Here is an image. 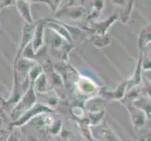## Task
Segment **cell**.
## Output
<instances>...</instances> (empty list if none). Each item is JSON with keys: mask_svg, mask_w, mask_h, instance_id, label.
I'll return each mask as SVG.
<instances>
[{"mask_svg": "<svg viewBox=\"0 0 151 141\" xmlns=\"http://www.w3.org/2000/svg\"><path fill=\"white\" fill-rule=\"evenodd\" d=\"M37 103V92L34 88V84H30L27 91L23 94L18 103L10 111V117L13 119V121H16L24 112L31 109Z\"/></svg>", "mask_w": 151, "mask_h": 141, "instance_id": "obj_1", "label": "cell"}, {"mask_svg": "<svg viewBox=\"0 0 151 141\" xmlns=\"http://www.w3.org/2000/svg\"><path fill=\"white\" fill-rule=\"evenodd\" d=\"M53 111H54L53 109L50 106H48L47 104L42 103H38L31 109H29L27 112H24L19 119H16V121H14L12 123V125H10V127L12 128L23 127L25 124H27L31 119H33L35 117L40 116V115L46 114V113H51Z\"/></svg>", "mask_w": 151, "mask_h": 141, "instance_id": "obj_2", "label": "cell"}, {"mask_svg": "<svg viewBox=\"0 0 151 141\" xmlns=\"http://www.w3.org/2000/svg\"><path fill=\"white\" fill-rule=\"evenodd\" d=\"M36 25L32 24H25L24 23V27L22 29V35H21V39H20V43L18 44V48L16 51V54H15L14 57V61H13V67L17 65L19 59L22 57V55L24 53V49L32 43L33 40V36H34V31H35Z\"/></svg>", "mask_w": 151, "mask_h": 141, "instance_id": "obj_3", "label": "cell"}, {"mask_svg": "<svg viewBox=\"0 0 151 141\" xmlns=\"http://www.w3.org/2000/svg\"><path fill=\"white\" fill-rule=\"evenodd\" d=\"M86 10L82 5H67L61 8L55 15L57 20L77 21L82 20L86 16Z\"/></svg>", "mask_w": 151, "mask_h": 141, "instance_id": "obj_4", "label": "cell"}, {"mask_svg": "<svg viewBox=\"0 0 151 141\" xmlns=\"http://www.w3.org/2000/svg\"><path fill=\"white\" fill-rule=\"evenodd\" d=\"M46 28V22L45 20H41L36 25L35 31H34V36L31 45L33 47V50L35 52V54L37 55L40 49L42 48L45 44L44 41V32Z\"/></svg>", "mask_w": 151, "mask_h": 141, "instance_id": "obj_5", "label": "cell"}, {"mask_svg": "<svg viewBox=\"0 0 151 141\" xmlns=\"http://www.w3.org/2000/svg\"><path fill=\"white\" fill-rule=\"evenodd\" d=\"M75 85L78 88V90L82 94H85V95L92 96L94 94H97L99 90H100V88H99L96 83L86 76H80L76 81Z\"/></svg>", "mask_w": 151, "mask_h": 141, "instance_id": "obj_6", "label": "cell"}, {"mask_svg": "<svg viewBox=\"0 0 151 141\" xmlns=\"http://www.w3.org/2000/svg\"><path fill=\"white\" fill-rule=\"evenodd\" d=\"M46 22V28L51 29L53 32H55L57 36L63 39L67 43H71L73 39L71 37V34L67 28L65 24H62L61 22H56L53 20H45Z\"/></svg>", "mask_w": 151, "mask_h": 141, "instance_id": "obj_7", "label": "cell"}, {"mask_svg": "<svg viewBox=\"0 0 151 141\" xmlns=\"http://www.w3.org/2000/svg\"><path fill=\"white\" fill-rule=\"evenodd\" d=\"M117 20H119L117 14L111 15L110 17L107 18L106 20H103L101 22H97L92 24L91 30L93 31V34L95 35H107V32L112 27V25L116 22Z\"/></svg>", "mask_w": 151, "mask_h": 141, "instance_id": "obj_8", "label": "cell"}, {"mask_svg": "<svg viewBox=\"0 0 151 141\" xmlns=\"http://www.w3.org/2000/svg\"><path fill=\"white\" fill-rule=\"evenodd\" d=\"M127 92H128V82L127 80H124L121 83H119L114 90H104L101 91V94L102 95V97L108 99V100L121 101L125 97V95H126Z\"/></svg>", "mask_w": 151, "mask_h": 141, "instance_id": "obj_9", "label": "cell"}, {"mask_svg": "<svg viewBox=\"0 0 151 141\" xmlns=\"http://www.w3.org/2000/svg\"><path fill=\"white\" fill-rule=\"evenodd\" d=\"M143 59L144 56H139L137 60L136 66L133 71L132 76L127 79L128 82V92L132 91L135 87H137L142 83V76H143Z\"/></svg>", "mask_w": 151, "mask_h": 141, "instance_id": "obj_10", "label": "cell"}, {"mask_svg": "<svg viewBox=\"0 0 151 141\" xmlns=\"http://www.w3.org/2000/svg\"><path fill=\"white\" fill-rule=\"evenodd\" d=\"M30 2L25 1V0H18V1H14V5L16 7L19 14L21 15L23 21L25 24L32 25L34 24V19L32 16V12H31L30 9Z\"/></svg>", "mask_w": 151, "mask_h": 141, "instance_id": "obj_11", "label": "cell"}, {"mask_svg": "<svg viewBox=\"0 0 151 141\" xmlns=\"http://www.w3.org/2000/svg\"><path fill=\"white\" fill-rule=\"evenodd\" d=\"M128 110L129 111V114H131V119L134 127L136 129L142 128L145 123V121H147V115L142 109H140L136 106H132V107L129 106L128 107Z\"/></svg>", "mask_w": 151, "mask_h": 141, "instance_id": "obj_12", "label": "cell"}, {"mask_svg": "<svg viewBox=\"0 0 151 141\" xmlns=\"http://www.w3.org/2000/svg\"><path fill=\"white\" fill-rule=\"evenodd\" d=\"M34 88L37 93H40V94H44L46 92H48L50 87H49V80H48V76L47 74L43 72L41 74L37 81L34 83Z\"/></svg>", "mask_w": 151, "mask_h": 141, "instance_id": "obj_13", "label": "cell"}, {"mask_svg": "<svg viewBox=\"0 0 151 141\" xmlns=\"http://www.w3.org/2000/svg\"><path fill=\"white\" fill-rule=\"evenodd\" d=\"M151 43V25H147L144 27L140 32L138 44L139 48L142 49L144 47L147 46Z\"/></svg>", "mask_w": 151, "mask_h": 141, "instance_id": "obj_14", "label": "cell"}, {"mask_svg": "<svg viewBox=\"0 0 151 141\" xmlns=\"http://www.w3.org/2000/svg\"><path fill=\"white\" fill-rule=\"evenodd\" d=\"M90 43L94 45L97 48H105L107 47L109 44L111 43V40L109 38L108 35H95V34H92L91 37H90Z\"/></svg>", "mask_w": 151, "mask_h": 141, "instance_id": "obj_15", "label": "cell"}, {"mask_svg": "<svg viewBox=\"0 0 151 141\" xmlns=\"http://www.w3.org/2000/svg\"><path fill=\"white\" fill-rule=\"evenodd\" d=\"M134 1H127L126 5L123 6V9L122 12L119 14V20H120V22L123 23V24H127L129 21V18H131V15L132 13V10H133V8H134Z\"/></svg>", "mask_w": 151, "mask_h": 141, "instance_id": "obj_16", "label": "cell"}, {"mask_svg": "<svg viewBox=\"0 0 151 141\" xmlns=\"http://www.w3.org/2000/svg\"><path fill=\"white\" fill-rule=\"evenodd\" d=\"M44 72L43 71V68L41 67L40 65L36 63L32 68L30 69L29 72H28V75H27V79L30 82V84H34V83L37 81L38 78Z\"/></svg>", "mask_w": 151, "mask_h": 141, "instance_id": "obj_17", "label": "cell"}, {"mask_svg": "<svg viewBox=\"0 0 151 141\" xmlns=\"http://www.w3.org/2000/svg\"><path fill=\"white\" fill-rule=\"evenodd\" d=\"M92 10H91V14L90 16L88 17L90 20L91 19H97L98 17H100V15L101 14L102 10L105 7V2L104 1H92Z\"/></svg>", "mask_w": 151, "mask_h": 141, "instance_id": "obj_18", "label": "cell"}, {"mask_svg": "<svg viewBox=\"0 0 151 141\" xmlns=\"http://www.w3.org/2000/svg\"><path fill=\"white\" fill-rule=\"evenodd\" d=\"M101 135L105 141H122L109 125H106L101 129Z\"/></svg>", "mask_w": 151, "mask_h": 141, "instance_id": "obj_19", "label": "cell"}, {"mask_svg": "<svg viewBox=\"0 0 151 141\" xmlns=\"http://www.w3.org/2000/svg\"><path fill=\"white\" fill-rule=\"evenodd\" d=\"M104 114H105V111H101V112H96V113H89V123L91 125H98L101 122V121L103 119Z\"/></svg>", "mask_w": 151, "mask_h": 141, "instance_id": "obj_20", "label": "cell"}, {"mask_svg": "<svg viewBox=\"0 0 151 141\" xmlns=\"http://www.w3.org/2000/svg\"><path fill=\"white\" fill-rule=\"evenodd\" d=\"M40 2L44 3L46 6H48L54 15H55V13L60 9L61 3H62L61 1H40Z\"/></svg>", "mask_w": 151, "mask_h": 141, "instance_id": "obj_21", "label": "cell"}, {"mask_svg": "<svg viewBox=\"0 0 151 141\" xmlns=\"http://www.w3.org/2000/svg\"><path fill=\"white\" fill-rule=\"evenodd\" d=\"M49 132L53 135H57L62 132V121H55L54 123L49 127Z\"/></svg>", "mask_w": 151, "mask_h": 141, "instance_id": "obj_22", "label": "cell"}, {"mask_svg": "<svg viewBox=\"0 0 151 141\" xmlns=\"http://www.w3.org/2000/svg\"><path fill=\"white\" fill-rule=\"evenodd\" d=\"M71 113L73 114L75 118H83L84 117V109L80 106H74L71 108Z\"/></svg>", "mask_w": 151, "mask_h": 141, "instance_id": "obj_23", "label": "cell"}, {"mask_svg": "<svg viewBox=\"0 0 151 141\" xmlns=\"http://www.w3.org/2000/svg\"><path fill=\"white\" fill-rule=\"evenodd\" d=\"M143 70L144 72L151 71V59H143Z\"/></svg>", "mask_w": 151, "mask_h": 141, "instance_id": "obj_24", "label": "cell"}, {"mask_svg": "<svg viewBox=\"0 0 151 141\" xmlns=\"http://www.w3.org/2000/svg\"><path fill=\"white\" fill-rule=\"evenodd\" d=\"M7 141H21V139H20L19 135L17 134L12 133V134H10L8 137Z\"/></svg>", "mask_w": 151, "mask_h": 141, "instance_id": "obj_25", "label": "cell"}, {"mask_svg": "<svg viewBox=\"0 0 151 141\" xmlns=\"http://www.w3.org/2000/svg\"><path fill=\"white\" fill-rule=\"evenodd\" d=\"M25 141H39V139L34 137V135H29L28 137H27V140Z\"/></svg>", "mask_w": 151, "mask_h": 141, "instance_id": "obj_26", "label": "cell"}, {"mask_svg": "<svg viewBox=\"0 0 151 141\" xmlns=\"http://www.w3.org/2000/svg\"><path fill=\"white\" fill-rule=\"evenodd\" d=\"M145 74L147 76L148 79L151 81V71H147V72H145Z\"/></svg>", "mask_w": 151, "mask_h": 141, "instance_id": "obj_27", "label": "cell"}, {"mask_svg": "<svg viewBox=\"0 0 151 141\" xmlns=\"http://www.w3.org/2000/svg\"><path fill=\"white\" fill-rule=\"evenodd\" d=\"M147 94L149 96V97H151V87H148V90H147Z\"/></svg>", "mask_w": 151, "mask_h": 141, "instance_id": "obj_28", "label": "cell"}, {"mask_svg": "<svg viewBox=\"0 0 151 141\" xmlns=\"http://www.w3.org/2000/svg\"><path fill=\"white\" fill-rule=\"evenodd\" d=\"M3 125H4V122H3V119L0 118V129L3 128Z\"/></svg>", "mask_w": 151, "mask_h": 141, "instance_id": "obj_29", "label": "cell"}, {"mask_svg": "<svg viewBox=\"0 0 151 141\" xmlns=\"http://www.w3.org/2000/svg\"><path fill=\"white\" fill-rule=\"evenodd\" d=\"M147 47H148V48L150 49V51H151V43H150L149 45H147Z\"/></svg>", "mask_w": 151, "mask_h": 141, "instance_id": "obj_30", "label": "cell"}]
</instances>
